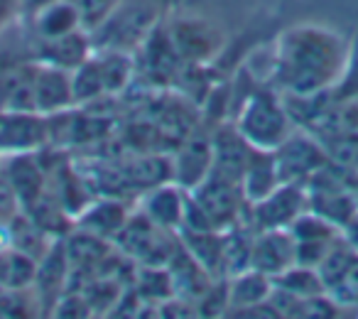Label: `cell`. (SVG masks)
I'll list each match as a JSON object with an SVG mask.
<instances>
[{
	"label": "cell",
	"instance_id": "obj_1",
	"mask_svg": "<svg viewBox=\"0 0 358 319\" xmlns=\"http://www.w3.org/2000/svg\"><path fill=\"white\" fill-rule=\"evenodd\" d=\"M351 55L343 32L319 22H299L275 42L270 74L285 99L329 96L346 76Z\"/></svg>",
	"mask_w": 358,
	"mask_h": 319
},
{
	"label": "cell",
	"instance_id": "obj_2",
	"mask_svg": "<svg viewBox=\"0 0 358 319\" xmlns=\"http://www.w3.org/2000/svg\"><path fill=\"white\" fill-rule=\"evenodd\" d=\"M236 130L243 135L250 148L275 153L292 135L294 118L282 94L255 91L241 106Z\"/></svg>",
	"mask_w": 358,
	"mask_h": 319
},
{
	"label": "cell",
	"instance_id": "obj_3",
	"mask_svg": "<svg viewBox=\"0 0 358 319\" xmlns=\"http://www.w3.org/2000/svg\"><path fill=\"white\" fill-rule=\"evenodd\" d=\"M275 160L282 182H297V185H307L317 172L329 165L327 150L309 130H292V135L275 150Z\"/></svg>",
	"mask_w": 358,
	"mask_h": 319
},
{
	"label": "cell",
	"instance_id": "obj_4",
	"mask_svg": "<svg viewBox=\"0 0 358 319\" xmlns=\"http://www.w3.org/2000/svg\"><path fill=\"white\" fill-rule=\"evenodd\" d=\"M309 209V192L297 182H282L278 190L253 204L255 231L289 229L299 214Z\"/></svg>",
	"mask_w": 358,
	"mask_h": 319
},
{
	"label": "cell",
	"instance_id": "obj_5",
	"mask_svg": "<svg viewBox=\"0 0 358 319\" xmlns=\"http://www.w3.org/2000/svg\"><path fill=\"white\" fill-rule=\"evenodd\" d=\"M297 263L294 258V239L289 229H273V231H255L253 234V250H250V268L260 273L278 278L287 268Z\"/></svg>",
	"mask_w": 358,
	"mask_h": 319
},
{
	"label": "cell",
	"instance_id": "obj_6",
	"mask_svg": "<svg viewBox=\"0 0 358 319\" xmlns=\"http://www.w3.org/2000/svg\"><path fill=\"white\" fill-rule=\"evenodd\" d=\"M47 138V128L37 113H0V155L15 157V155H30L32 150L42 148Z\"/></svg>",
	"mask_w": 358,
	"mask_h": 319
},
{
	"label": "cell",
	"instance_id": "obj_7",
	"mask_svg": "<svg viewBox=\"0 0 358 319\" xmlns=\"http://www.w3.org/2000/svg\"><path fill=\"white\" fill-rule=\"evenodd\" d=\"M32 89H35V104L40 115L62 111L74 101L71 76L69 71L59 69V66L45 64L40 69H32Z\"/></svg>",
	"mask_w": 358,
	"mask_h": 319
},
{
	"label": "cell",
	"instance_id": "obj_8",
	"mask_svg": "<svg viewBox=\"0 0 358 319\" xmlns=\"http://www.w3.org/2000/svg\"><path fill=\"white\" fill-rule=\"evenodd\" d=\"M280 185H282V177H280L275 153L253 148L248 165H245V172H243V177H241L243 197L250 204H255V201H260L263 197H268L273 190H278Z\"/></svg>",
	"mask_w": 358,
	"mask_h": 319
},
{
	"label": "cell",
	"instance_id": "obj_9",
	"mask_svg": "<svg viewBox=\"0 0 358 319\" xmlns=\"http://www.w3.org/2000/svg\"><path fill=\"white\" fill-rule=\"evenodd\" d=\"M6 180L17 194V199H20L22 211H27L32 204H37L45 197V177H42V170L35 162V157H32V153L8 157Z\"/></svg>",
	"mask_w": 358,
	"mask_h": 319
},
{
	"label": "cell",
	"instance_id": "obj_10",
	"mask_svg": "<svg viewBox=\"0 0 358 319\" xmlns=\"http://www.w3.org/2000/svg\"><path fill=\"white\" fill-rule=\"evenodd\" d=\"M275 290V283L270 275L260 273V270H243V273L234 275L229 290V307L231 309H258L263 307L265 299H270Z\"/></svg>",
	"mask_w": 358,
	"mask_h": 319
},
{
	"label": "cell",
	"instance_id": "obj_11",
	"mask_svg": "<svg viewBox=\"0 0 358 319\" xmlns=\"http://www.w3.org/2000/svg\"><path fill=\"white\" fill-rule=\"evenodd\" d=\"M81 15L71 0H57L52 6L35 13V32L40 40H55V37L69 35L79 30Z\"/></svg>",
	"mask_w": 358,
	"mask_h": 319
},
{
	"label": "cell",
	"instance_id": "obj_12",
	"mask_svg": "<svg viewBox=\"0 0 358 319\" xmlns=\"http://www.w3.org/2000/svg\"><path fill=\"white\" fill-rule=\"evenodd\" d=\"M40 52L45 64L59 66V69L69 71L86 62L89 45H86L84 35L79 30H74L69 35L55 37V40H40Z\"/></svg>",
	"mask_w": 358,
	"mask_h": 319
},
{
	"label": "cell",
	"instance_id": "obj_13",
	"mask_svg": "<svg viewBox=\"0 0 358 319\" xmlns=\"http://www.w3.org/2000/svg\"><path fill=\"white\" fill-rule=\"evenodd\" d=\"M185 206L187 201L182 199L179 190L159 187V190H152V194L145 199L143 216H148L157 229H174V226H182Z\"/></svg>",
	"mask_w": 358,
	"mask_h": 319
},
{
	"label": "cell",
	"instance_id": "obj_14",
	"mask_svg": "<svg viewBox=\"0 0 358 319\" xmlns=\"http://www.w3.org/2000/svg\"><path fill=\"white\" fill-rule=\"evenodd\" d=\"M81 226L86 229V234H94V236L120 234L123 226H125V214L118 204H113V201H103V204L84 211V216H81Z\"/></svg>",
	"mask_w": 358,
	"mask_h": 319
},
{
	"label": "cell",
	"instance_id": "obj_15",
	"mask_svg": "<svg viewBox=\"0 0 358 319\" xmlns=\"http://www.w3.org/2000/svg\"><path fill=\"white\" fill-rule=\"evenodd\" d=\"M81 15V25H103L110 13L118 8V0H71Z\"/></svg>",
	"mask_w": 358,
	"mask_h": 319
},
{
	"label": "cell",
	"instance_id": "obj_16",
	"mask_svg": "<svg viewBox=\"0 0 358 319\" xmlns=\"http://www.w3.org/2000/svg\"><path fill=\"white\" fill-rule=\"evenodd\" d=\"M329 295H331L341 307L358 309V258H356V263L351 265V270L343 275L341 283H338L336 288L329 290Z\"/></svg>",
	"mask_w": 358,
	"mask_h": 319
},
{
	"label": "cell",
	"instance_id": "obj_17",
	"mask_svg": "<svg viewBox=\"0 0 358 319\" xmlns=\"http://www.w3.org/2000/svg\"><path fill=\"white\" fill-rule=\"evenodd\" d=\"M17 6H20V0H0V30H3V25L10 20L13 10H15Z\"/></svg>",
	"mask_w": 358,
	"mask_h": 319
},
{
	"label": "cell",
	"instance_id": "obj_18",
	"mask_svg": "<svg viewBox=\"0 0 358 319\" xmlns=\"http://www.w3.org/2000/svg\"><path fill=\"white\" fill-rule=\"evenodd\" d=\"M52 3H57V0H20V8H25L30 15H35L37 10H42V8L52 6Z\"/></svg>",
	"mask_w": 358,
	"mask_h": 319
}]
</instances>
